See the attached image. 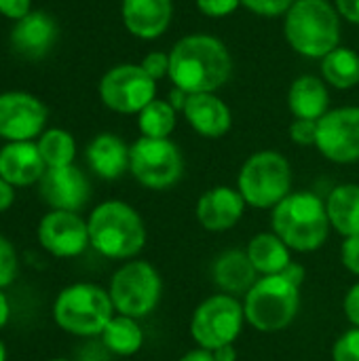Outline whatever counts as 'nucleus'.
Wrapping results in <instances>:
<instances>
[{"label": "nucleus", "mask_w": 359, "mask_h": 361, "mask_svg": "<svg viewBox=\"0 0 359 361\" xmlns=\"http://www.w3.org/2000/svg\"><path fill=\"white\" fill-rule=\"evenodd\" d=\"M271 231L296 254L317 252L332 231L326 201L311 190H292L271 209Z\"/></svg>", "instance_id": "f03ea898"}, {"label": "nucleus", "mask_w": 359, "mask_h": 361, "mask_svg": "<svg viewBox=\"0 0 359 361\" xmlns=\"http://www.w3.org/2000/svg\"><path fill=\"white\" fill-rule=\"evenodd\" d=\"M38 243L55 258H76L89 243V226L76 212L51 209L38 222Z\"/></svg>", "instance_id": "4468645a"}, {"label": "nucleus", "mask_w": 359, "mask_h": 361, "mask_svg": "<svg viewBox=\"0 0 359 361\" xmlns=\"http://www.w3.org/2000/svg\"><path fill=\"white\" fill-rule=\"evenodd\" d=\"M184 118L193 131L207 140L224 137L233 127V112L224 99L216 93H195L188 95L184 106Z\"/></svg>", "instance_id": "6ab92c4d"}, {"label": "nucleus", "mask_w": 359, "mask_h": 361, "mask_svg": "<svg viewBox=\"0 0 359 361\" xmlns=\"http://www.w3.org/2000/svg\"><path fill=\"white\" fill-rule=\"evenodd\" d=\"M59 36L55 19L44 11H30L15 21L11 30V47L23 59H42L51 53Z\"/></svg>", "instance_id": "f3484780"}, {"label": "nucleus", "mask_w": 359, "mask_h": 361, "mask_svg": "<svg viewBox=\"0 0 359 361\" xmlns=\"http://www.w3.org/2000/svg\"><path fill=\"white\" fill-rule=\"evenodd\" d=\"M51 361H72V360H66V357H55V360Z\"/></svg>", "instance_id": "49530a36"}, {"label": "nucleus", "mask_w": 359, "mask_h": 361, "mask_svg": "<svg viewBox=\"0 0 359 361\" xmlns=\"http://www.w3.org/2000/svg\"><path fill=\"white\" fill-rule=\"evenodd\" d=\"M32 11V0H0V15L19 21Z\"/></svg>", "instance_id": "4c0bfd02"}, {"label": "nucleus", "mask_w": 359, "mask_h": 361, "mask_svg": "<svg viewBox=\"0 0 359 361\" xmlns=\"http://www.w3.org/2000/svg\"><path fill=\"white\" fill-rule=\"evenodd\" d=\"M15 203V186H11L4 178H0V214L11 209Z\"/></svg>", "instance_id": "ea45409f"}, {"label": "nucleus", "mask_w": 359, "mask_h": 361, "mask_svg": "<svg viewBox=\"0 0 359 361\" xmlns=\"http://www.w3.org/2000/svg\"><path fill=\"white\" fill-rule=\"evenodd\" d=\"M8 317H11V305H8L6 294L0 290V330L8 324Z\"/></svg>", "instance_id": "c03bdc74"}, {"label": "nucleus", "mask_w": 359, "mask_h": 361, "mask_svg": "<svg viewBox=\"0 0 359 361\" xmlns=\"http://www.w3.org/2000/svg\"><path fill=\"white\" fill-rule=\"evenodd\" d=\"M38 195L51 209L80 212L91 199V184L76 167H49L38 182Z\"/></svg>", "instance_id": "2eb2a0df"}, {"label": "nucleus", "mask_w": 359, "mask_h": 361, "mask_svg": "<svg viewBox=\"0 0 359 361\" xmlns=\"http://www.w3.org/2000/svg\"><path fill=\"white\" fill-rule=\"evenodd\" d=\"M292 4L294 0H241V6L260 17H284Z\"/></svg>", "instance_id": "2f4dec72"}, {"label": "nucleus", "mask_w": 359, "mask_h": 361, "mask_svg": "<svg viewBox=\"0 0 359 361\" xmlns=\"http://www.w3.org/2000/svg\"><path fill=\"white\" fill-rule=\"evenodd\" d=\"M332 231L345 237L359 235V184H339L326 197Z\"/></svg>", "instance_id": "393cba45"}, {"label": "nucleus", "mask_w": 359, "mask_h": 361, "mask_svg": "<svg viewBox=\"0 0 359 361\" xmlns=\"http://www.w3.org/2000/svg\"><path fill=\"white\" fill-rule=\"evenodd\" d=\"M322 78L326 85L347 91L359 85V55L353 49L336 47L322 59Z\"/></svg>", "instance_id": "bb28decb"}, {"label": "nucleus", "mask_w": 359, "mask_h": 361, "mask_svg": "<svg viewBox=\"0 0 359 361\" xmlns=\"http://www.w3.org/2000/svg\"><path fill=\"white\" fill-rule=\"evenodd\" d=\"M167 102L176 108V112H184V106H186V102H188V93L182 91V89H178V87H174V89L167 93Z\"/></svg>", "instance_id": "a19ab883"}, {"label": "nucleus", "mask_w": 359, "mask_h": 361, "mask_svg": "<svg viewBox=\"0 0 359 361\" xmlns=\"http://www.w3.org/2000/svg\"><path fill=\"white\" fill-rule=\"evenodd\" d=\"M284 36L298 55L324 59L341 47V15L330 0H294L284 15Z\"/></svg>", "instance_id": "20e7f679"}, {"label": "nucleus", "mask_w": 359, "mask_h": 361, "mask_svg": "<svg viewBox=\"0 0 359 361\" xmlns=\"http://www.w3.org/2000/svg\"><path fill=\"white\" fill-rule=\"evenodd\" d=\"M140 66L144 68V72L154 78V80H161L165 76H169V53H163V51H150L142 61Z\"/></svg>", "instance_id": "f704fd0d"}, {"label": "nucleus", "mask_w": 359, "mask_h": 361, "mask_svg": "<svg viewBox=\"0 0 359 361\" xmlns=\"http://www.w3.org/2000/svg\"><path fill=\"white\" fill-rule=\"evenodd\" d=\"M260 275L252 267L245 250H226L212 264V279L222 294L243 298Z\"/></svg>", "instance_id": "4be33fe9"}, {"label": "nucleus", "mask_w": 359, "mask_h": 361, "mask_svg": "<svg viewBox=\"0 0 359 361\" xmlns=\"http://www.w3.org/2000/svg\"><path fill=\"white\" fill-rule=\"evenodd\" d=\"M290 140L298 146H315L317 142V121L294 118L290 125Z\"/></svg>", "instance_id": "473e14b6"}, {"label": "nucleus", "mask_w": 359, "mask_h": 361, "mask_svg": "<svg viewBox=\"0 0 359 361\" xmlns=\"http://www.w3.org/2000/svg\"><path fill=\"white\" fill-rule=\"evenodd\" d=\"M129 173L150 190L174 188L184 176V154L171 137H138L129 150Z\"/></svg>", "instance_id": "9d476101"}, {"label": "nucleus", "mask_w": 359, "mask_h": 361, "mask_svg": "<svg viewBox=\"0 0 359 361\" xmlns=\"http://www.w3.org/2000/svg\"><path fill=\"white\" fill-rule=\"evenodd\" d=\"M44 171L47 165L36 142H6L0 148V178L11 186L23 188L38 184Z\"/></svg>", "instance_id": "aec40b11"}, {"label": "nucleus", "mask_w": 359, "mask_h": 361, "mask_svg": "<svg viewBox=\"0 0 359 361\" xmlns=\"http://www.w3.org/2000/svg\"><path fill=\"white\" fill-rule=\"evenodd\" d=\"M99 338L104 349L118 357H131L144 347V330L140 326V319L118 313L108 322Z\"/></svg>", "instance_id": "a878e982"}, {"label": "nucleus", "mask_w": 359, "mask_h": 361, "mask_svg": "<svg viewBox=\"0 0 359 361\" xmlns=\"http://www.w3.org/2000/svg\"><path fill=\"white\" fill-rule=\"evenodd\" d=\"M237 190L248 207L273 209L292 192V165L277 150H258L245 159L237 176Z\"/></svg>", "instance_id": "0eeeda50"}, {"label": "nucleus", "mask_w": 359, "mask_h": 361, "mask_svg": "<svg viewBox=\"0 0 359 361\" xmlns=\"http://www.w3.org/2000/svg\"><path fill=\"white\" fill-rule=\"evenodd\" d=\"M343 311H345V317L351 324V328H359V281H355L347 290V294L343 298Z\"/></svg>", "instance_id": "e433bc0d"}, {"label": "nucleus", "mask_w": 359, "mask_h": 361, "mask_svg": "<svg viewBox=\"0 0 359 361\" xmlns=\"http://www.w3.org/2000/svg\"><path fill=\"white\" fill-rule=\"evenodd\" d=\"M178 361H216V357H214V353H212V351L197 347V349H193V351L184 353V355H182Z\"/></svg>", "instance_id": "79ce46f5"}, {"label": "nucleus", "mask_w": 359, "mask_h": 361, "mask_svg": "<svg viewBox=\"0 0 359 361\" xmlns=\"http://www.w3.org/2000/svg\"><path fill=\"white\" fill-rule=\"evenodd\" d=\"M212 353H214L216 361H237V357H239L235 345H224V347H220V349H216Z\"/></svg>", "instance_id": "37998d69"}, {"label": "nucleus", "mask_w": 359, "mask_h": 361, "mask_svg": "<svg viewBox=\"0 0 359 361\" xmlns=\"http://www.w3.org/2000/svg\"><path fill=\"white\" fill-rule=\"evenodd\" d=\"M245 207L248 203L237 188L214 186L199 197L195 205V216L199 226L207 233H226L243 220Z\"/></svg>", "instance_id": "dca6fc26"}, {"label": "nucleus", "mask_w": 359, "mask_h": 361, "mask_svg": "<svg viewBox=\"0 0 359 361\" xmlns=\"http://www.w3.org/2000/svg\"><path fill=\"white\" fill-rule=\"evenodd\" d=\"M40 157L49 167H68L74 165L76 159V140L66 129H44V133L36 140Z\"/></svg>", "instance_id": "cd10ccee"}, {"label": "nucleus", "mask_w": 359, "mask_h": 361, "mask_svg": "<svg viewBox=\"0 0 359 361\" xmlns=\"http://www.w3.org/2000/svg\"><path fill=\"white\" fill-rule=\"evenodd\" d=\"M300 290L303 288L284 273L258 277L241 298L245 322L262 334L288 330L300 311Z\"/></svg>", "instance_id": "39448f33"}, {"label": "nucleus", "mask_w": 359, "mask_h": 361, "mask_svg": "<svg viewBox=\"0 0 359 361\" xmlns=\"http://www.w3.org/2000/svg\"><path fill=\"white\" fill-rule=\"evenodd\" d=\"M176 123H178V112L167 99H152L138 114V127L144 137L165 140L174 133Z\"/></svg>", "instance_id": "c85d7f7f"}, {"label": "nucleus", "mask_w": 359, "mask_h": 361, "mask_svg": "<svg viewBox=\"0 0 359 361\" xmlns=\"http://www.w3.org/2000/svg\"><path fill=\"white\" fill-rule=\"evenodd\" d=\"M114 311L133 319L148 317L161 302L163 279L154 264L148 260H127L123 262L108 286Z\"/></svg>", "instance_id": "6e6552de"}, {"label": "nucleus", "mask_w": 359, "mask_h": 361, "mask_svg": "<svg viewBox=\"0 0 359 361\" xmlns=\"http://www.w3.org/2000/svg\"><path fill=\"white\" fill-rule=\"evenodd\" d=\"M121 19L127 32L140 40L161 38L174 19L171 0H123Z\"/></svg>", "instance_id": "a211bd4d"}, {"label": "nucleus", "mask_w": 359, "mask_h": 361, "mask_svg": "<svg viewBox=\"0 0 359 361\" xmlns=\"http://www.w3.org/2000/svg\"><path fill=\"white\" fill-rule=\"evenodd\" d=\"M288 108L294 118L320 121L330 110V91L324 78L313 74L298 76L288 91Z\"/></svg>", "instance_id": "5701e85b"}, {"label": "nucleus", "mask_w": 359, "mask_h": 361, "mask_svg": "<svg viewBox=\"0 0 359 361\" xmlns=\"http://www.w3.org/2000/svg\"><path fill=\"white\" fill-rule=\"evenodd\" d=\"M47 106L32 93H0V137L6 142H34L44 133Z\"/></svg>", "instance_id": "ddd939ff"}, {"label": "nucleus", "mask_w": 359, "mask_h": 361, "mask_svg": "<svg viewBox=\"0 0 359 361\" xmlns=\"http://www.w3.org/2000/svg\"><path fill=\"white\" fill-rule=\"evenodd\" d=\"M231 51L216 36L188 34L169 51V80L188 95L216 93L231 80Z\"/></svg>", "instance_id": "f257e3e1"}, {"label": "nucleus", "mask_w": 359, "mask_h": 361, "mask_svg": "<svg viewBox=\"0 0 359 361\" xmlns=\"http://www.w3.org/2000/svg\"><path fill=\"white\" fill-rule=\"evenodd\" d=\"M102 104L118 114H140L157 99V80L150 78L140 63H118L99 80Z\"/></svg>", "instance_id": "9b49d317"}, {"label": "nucleus", "mask_w": 359, "mask_h": 361, "mask_svg": "<svg viewBox=\"0 0 359 361\" xmlns=\"http://www.w3.org/2000/svg\"><path fill=\"white\" fill-rule=\"evenodd\" d=\"M315 148L324 159L336 165L359 161V106H341L328 110L317 121Z\"/></svg>", "instance_id": "f8f14e48"}, {"label": "nucleus", "mask_w": 359, "mask_h": 361, "mask_svg": "<svg viewBox=\"0 0 359 361\" xmlns=\"http://www.w3.org/2000/svg\"><path fill=\"white\" fill-rule=\"evenodd\" d=\"M245 324L243 302L237 296L218 292L199 302L188 330L197 347L216 351L224 345H235Z\"/></svg>", "instance_id": "1a4fd4ad"}, {"label": "nucleus", "mask_w": 359, "mask_h": 361, "mask_svg": "<svg viewBox=\"0 0 359 361\" xmlns=\"http://www.w3.org/2000/svg\"><path fill=\"white\" fill-rule=\"evenodd\" d=\"M332 4L339 11L341 19L359 25V0H332Z\"/></svg>", "instance_id": "58836bf2"}, {"label": "nucleus", "mask_w": 359, "mask_h": 361, "mask_svg": "<svg viewBox=\"0 0 359 361\" xmlns=\"http://www.w3.org/2000/svg\"><path fill=\"white\" fill-rule=\"evenodd\" d=\"M129 150L131 146H127L123 137L114 133H99L89 142L85 159L97 178L118 180L129 171Z\"/></svg>", "instance_id": "412c9836"}, {"label": "nucleus", "mask_w": 359, "mask_h": 361, "mask_svg": "<svg viewBox=\"0 0 359 361\" xmlns=\"http://www.w3.org/2000/svg\"><path fill=\"white\" fill-rule=\"evenodd\" d=\"M341 262L351 275L359 277V235L343 239V243H341Z\"/></svg>", "instance_id": "c9c22d12"}, {"label": "nucleus", "mask_w": 359, "mask_h": 361, "mask_svg": "<svg viewBox=\"0 0 359 361\" xmlns=\"http://www.w3.org/2000/svg\"><path fill=\"white\" fill-rule=\"evenodd\" d=\"M195 4L201 15L212 19H222L233 15L241 6V0H195Z\"/></svg>", "instance_id": "72a5a7b5"}, {"label": "nucleus", "mask_w": 359, "mask_h": 361, "mask_svg": "<svg viewBox=\"0 0 359 361\" xmlns=\"http://www.w3.org/2000/svg\"><path fill=\"white\" fill-rule=\"evenodd\" d=\"M332 361H359V328H349L334 341Z\"/></svg>", "instance_id": "c756f323"}, {"label": "nucleus", "mask_w": 359, "mask_h": 361, "mask_svg": "<svg viewBox=\"0 0 359 361\" xmlns=\"http://www.w3.org/2000/svg\"><path fill=\"white\" fill-rule=\"evenodd\" d=\"M91 247L110 260H133L146 245V224L140 212L118 199L99 203L87 218Z\"/></svg>", "instance_id": "7ed1b4c3"}, {"label": "nucleus", "mask_w": 359, "mask_h": 361, "mask_svg": "<svg viewBox=\"0 0 359 361\" xmlns=\"http://www.w3.org/2000/svg\"><path fill=\"white\" fill-rule=\"evenodd\" d=\"M116 315L108 290L95 283H72L63 288L53 302L55 324L80 338L102 336L108 322Z\"/></svg>", "instance_id": "423d86ee"}, {"label": "nucleus", "mask_w": 359, "mask_h": 361, "mask_svg": "<svg viewBox=\"0 0 359 361\" xmlns=\"http://www.w3.org/2000/svg\"><path fill=\"white\" fill-rule=\"evenodd\" d=\"M8 357V353H6V347H4V343L0 341V361H6Z\"/></svg>", "instance_id": "a18cd8bd"}, {"label": "nucleus", "mask_w": 359, "mask_h": 361, "mask_svg": "<svg viewBox=\"0 0 359 361\" xmlns=\"http://www.w3.org/2000/svg\"><path fill=\"white\" fill-rule=\"evenodd\" d=\"M245 252L260 277L284 273L292 264V254H294L273 231L254 235Z\"/></svg>", "instance_id": "b1692460"}, {"label": "nucleus", "mask_w": 359, "mask_h": 361, "mask_svg": "<svg viewBox=\"0 0 359 361\" xmlns=\"http://www.w3.org/2000/svg\"><path fill=\"white\" fill-rule=\"evenodd\" d=\"M17 275V252L13 243L0 235V290L11 286Z\"/></svg>", "instance_id": "7c9ffc66"}]
</instances>
